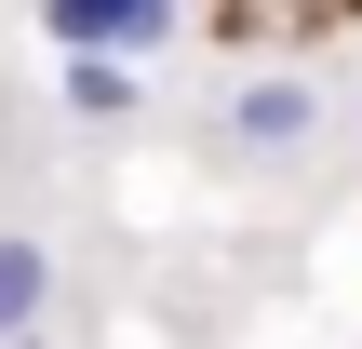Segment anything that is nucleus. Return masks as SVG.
Masks as SVG:
<instances>
[{"label": "nucleus", "instance_id": "obj_1", "mask_svg": "<svg viewBox=\"0 0 362 349\" xmlns=\"http://www.w3.org/2000/svg\"><path fill=\"white\" fill-rule=\"evenodd\" d=\"M322 135H336V94L309 67H242L215 94V148L242 175H296V161H322Z\"/></svg>", "mask_w": 362, "mask_h": 349}, {"label": "nucleus", "instance_id": "obj_2", "mask_svg": "<svg viewBox=\"0 0 362 349\" xmlns=\"http://www.w3.org/2000/svg\"><path fill=\"white\" fill-rule=\"evenodd\" d=\"M175 27H188V0H40V40H54V54H121V67H148Z\"/></svg>", "mask_w": 362, "mask_h": 349}, {"label": "nucleus", "instance_id": "obj_3", "mask_svg": "<svg viewBox=\"0 0 362 349\" xmlns=\"http://www.w3.org/2000/svg\"><path fill=\"white\" fill-rule=\"evenodd\" d=\"M54 336V242L40 229H0V349Z\"/></svg>", "mask_w": 362, "mask_h": 349}, {"label": "nucleus", "instance_id": "obj_4", "mask_svg": "<svg viewBox=\"0 0 362 349\" xmlns=\"http://www.w3.org/2000/svg\"><path fill=\"white\" fill-rule=\"evenodd\" d=\"M148 108V67H121V54H67V121H134Z\"/></svg>", "mask_w": 362, "mask_h": 349}, {"label": "nucleus", "instance_id": "obj_5", "mask_svg": "<svg viewBox=\"0 0 362 349\" xmlns=\"http://www.w3.org/2000/svg\"><path fill=\"white\" fill-rule=\"evenodd\" d=\"M13 349H54V336H13Z\"/></svg>", "mask_w": 362, "mask_h": 349}, {"label": "nucleus", "instance_id": "obj_6", "mask_svg": "<svg viewBox=\"0 0 362 349\" xmlns=\"http://www.w3.org/2000/svg\"><path fill=\"white\" fill-rule=\"evenodd\" d=\"M349 135H362V108H349Z\"/></svg>", "mask_w": 362, "mask_h": 349}]
</instances>
